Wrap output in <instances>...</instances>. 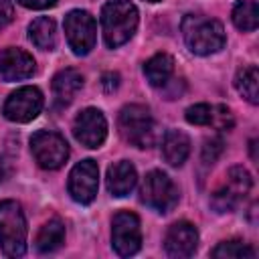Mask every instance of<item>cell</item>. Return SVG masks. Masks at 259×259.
Masks as SVG:
<instances>
[{"label":"cell","instance_id":"6da1fadb","mask_svg":"<svg viewBox=\"0 0 259 259\" xmlns=\"http://www.w3.org/2000/svg\"><path fill=\"white\" fill-rule=\"evenodd\" d=\"M138 28V8L130 0H109L101 8L103 40L109 49L125 45Z\"/></svg>","mask_w":259,"mask_h":259},{"label":"cell","instance_id":"7a4b0ae2","mask_svg":"<svg viewBox=\"0 0 259 259\" xmlns=\"http://www.w3.org/2000/svg\"><path fill=\"white\" fill-rule=\"evenodd\" d=\"M182 36L194 55L206 57L225 47V28L219 20L200 14H186L182 20Z\"/></svg>","mask_w":259,"mask_h":259},{"label":"cell","instance_id":"3957f363","mask_svg":"<svg viewBox=\"0 0 259 259\" xmlns=\"http://www.w3.org/2000/svg\"><path fill=\"white\" fill-rule=\"evenodd\" d=\"M26 219L16 200L0 202V249L6 257H20L26 251Z\"/></svg>","mask_w":259,"mask_h":259},{"label":"cell","instance_id":"277c9868","mask_svg":"<svg viewBox=\"0 0 259 259\" xmlns=\"http://www.w3.org/2000/svg\"><path fill=\"white\" fill-rule=\"evenodd\" d=\"M117 127L121 138L136 148H150L154 142V117L146 105L130 103L119 111Z\"/></svg>","mask_w":259,"mask_h":259},{"label":"cell","instance_id":"5b68a950","mask_svg":"<svg viewBox=\"0 0 259 259\" xmlns=\"http://www.w3.org/2000/svg\"><path fill=\"white\" fill-rule=\"evenodd\" d=\"M140 198L146 206L158 212H170L178 202V188L168 174L162 170H152L142 182Z\"/></svg>","mask_w":259,"mask_h":259},{"label":"cell","instance_id":"8992f818","mask_svg":"<svg viewBox=\"0 0 259 259\" xmlns=\"http://www.w3.org/2000/svg\"><path fill=\"white\" fill-rule=\"evenodd\" d=\"M30 152L40 168L57 170L69 158V144L61 134L51 130H40L30 138Z\"/></svg>","mask_w":259,"mask_h":259},{"label":"cell","instance_id":"52a82bcc","mask_svg":"<svg viewBox=\"0 0 259 259\" xmlns=\"http://www.w3.org/2000/svg\"><path fill=\"white\" fill-rule=\"evenodd\" d=\"M65 34L75 55L83 57L91 53V49L95 47V38H97L95 18L87 10H71L65 16Z\"/></svg>","mask_w":259,"mask_h":259},{"label":"cell","instance_id":"ba28073f","mask_svg":"<svg viewBox=\"0 0 259 259\" xmlns=\"http://www.w3.org/2000/svg\"><path fill=\"white\" fill-rule=\"evenodd\" d=\"M251 186H253L251 174L243 166H233L227 172V182L210 198L214 210L217 212H229V210H233L249 194Z\"/></svg>","mask_w":259,"mask_h":259},{"label":"cell","instance_id":"9c48e42d","mask_svg":"<svg viewBox=\"0 0 259 259\" xmlns=\"http://www.w3.org/2000/svg\"><path fill=\"white\" fill-rule=\"evenodd\" d=\"M111 245L117 255H136L142 247V229L138 214L130 210H119L111 221Z\"/></svg>","mask_w":259,"mask_h":259},{"label":"cell","instance_id":"30bf717a","mask_svg":"<svg viewBox=\"0 0 259 259\" xmlns=\"http://www.w3.org/2000/svg\"><path fill=\"white\" fill-rule=\"evenodd\" d=\"M42 109V93L36 87H20L12 91L4 103V117L16 123H28L32 121Z\"/></svg>","mask_w":259,"mask_h":259},{"label":"cell","instance_id":"8fae6325","mask_svg":"<svg viewBox=\"0 0 259 259\" xmlns=\"http://www.w3.org/2000/svg\"><path fill=\"white\" fill-rule=\"evenodd\" d=\"M99 168L95 160H83L73 166L69 174V194L79 204H89L97 196Z\"/></svg>","mask_w":259,"mask_h":259},{"label":"cell","instance_id":"7c38bea8","mask_svg":"<svg viewBox=\"0 0 259 259\" xmlns=\"http://www.w3.org/2000/svg\"><path fill=\"white\" fill-rule=\"evenodd\" d=\"M73 134L85 148H99L107 138V121L99 109L87 107L75 117Z\"/></svg>","mask_w":259,"mask_h":259},{"label":"cell","instance_id":"4fadbf2b","mask_svg":"<svg viewBox=\"0 0 259 259\" xmlns=\"http://www.w3.org/2000/svg\"><path fill=\"white\" fill-rule=\"evenodd\" d=\"M164 247L166 253L174 259H186L190 255H194L196 247H198V231L194 225H190L188 221H178L174 223L164 239Z\"/></svg>","mask_w":259,"mask_h":259},{"label":"cell","instance_id":"5bb4252c","mask_svg":"<svg viewBox=\"0 0 259 259\" xmlns=\"http://www.w3.org/2000/svg\"><path fill=\"white\" fill-rule=\"evenodd\" d=\"M34 73V59L22 49L6 47L0 51V75L4 81H22Z\"/></svg>","mask_w":259,"mask_h":259},{"label":"cell","instance_id":"9a60e30c","mask_svg":"<svg viewBox=\"0 0 259 259\" xmlns=\"http://www.w3.org/2000/svg\"><path fill=\"white\" fill-rule=\"evenodd\" d=\"M138 184V172L132 162L119 160L107 170V190L113 196H125L130 194Z\"/></svg>","mask_w":259,"mask_h":259},{"label":"cell","instance_id":"2e32d148","mask_svg":"<svg viewBox=\"0 0 259 259\" xmlns=\"http://www.w3.org/2000/svg\"><path fill=\"white\" fill-rule=\"evenodd\" d=\"M162 154L170 166H182L190 154V140L180 130H168L162 140Z\"/></svg>","mask_w":259,"mask_h":259},{"label":"cell","instance_id":"e0dca14e","mask_svg":"<svg viewBox=\"0 0 259 259\" xmlns=\"http://www.w3.org/2000/svg\"><path fill=\"white\" fill-rule=\"evenodd\" d=\"M83 87V75L77 69H63L53 77V93L61 103L73 101Z\"/></svg>","mask_w":259,"mask_h":259},{"label":"cell","instance_id":"ac0fdd59","mask_svg":"<svg viewBox=\"0 0 259 259\" xmlns=\"http://www.w3.org/2000/svg\"><path fill=\"white\" fill-rule=\"evenodd\" d=\"M172 73H174V59L166 53H158L144 63V75H146L148 83L154 87L166 85L168 79L172 77Z\"/></svg>","mask_w":259,"mask_h":259},{"label":"cell","instance_id":"d6986e66","mask_svg":"<svg viewBox=\"0 0 259 259\" xmlns=\"http://www.w3.org/2000/svg\"><path fill=\"white\" fill-rule=\"evenodd\" d=\"M28 36L30 40L42 49V51H53L57 47V26L55 20L49 16H38L28 24Z\"/></svg>","mask_w":259,"mask_h":259},{"label":"cell","instance_id":"ffe728a7","mask_svg":"<svg viewBox=\"0 0 259 259\" xmlns=\"http://www.w3.org/2000/svg\"><path fill=\"white\" fill-rule=\"evenodd\" d=\"M65 241V225L59 219H53L40 227L34 239V247L38 253H53Z\"/></svg>","mask_w":259,"mask_h":259},{"label":"cell","instance_id":"44dd1931","mask_svg":"<svg viewBox=\"0 0 259 259\" xmlns=\"http://www.w3.org/2000/svg\"><path fill=\"white\" fill-rule=\"evenodd\" d=\"M235 87L237 91L253 105L259 103V71L255 65L243 67L239 69L237 77H235Z\"/></svg>","mask_w":259,"mask_h":259},{"label":"cell","instance_id":"7402d4cb","mask_svg":"<svg viewBox=\"0 0 259 259\" xmlns=\"http://www.w3.org/2000/svg\"><path fill=\"white\" fill-rule=\"evenodd\" d=\"M233 22L239 30L251 32L257 28L259 22V8L255 0H239L233 8Z\"/></svg>","mask_w":259,"mask_h":259},{"label":"cell","instance_id":"603a6c76","mask_svg":"<svg viewBox=\"0 0 259 259\" xmlns=\"http://www.w3.org/2000/svg\"><path fill=\"white\" fill-rule=\"evenodd\" d=\"M210 255H212L214 259H253V257H255V251H253L247 243H243V241H239V239H233V241H223V243H219V245L210 251Z\"/></svg>","mask_w":259,"mask_h":259},{"label":"cell","instance_id":"cb8c5ba5","mask_svg":"<svg viewBox=\"0 0 259 259\" xmlns=\"http://www.w3.org/2000/svg\"><path fill=\"white\" fill-rule=\"evenodd\" d=\"M186 121L192 125H208L212 121V105L194 103L186 109Z\"/></svg>","mask_w":259,"mask_h":259},{"label":"cell","instance_id":"d4e9b609","mask_svg":"<svg viewBox=\"0 0 259 259\" xmlns=\"http://www.w3.org/2000/svg\"><path fill=\"white\" fill-rule=\"evenodd\" d=\"M221 152H223V140L221 138L206 140L204 146H202V160H204V164H212L221 156Z\"/></svg>","mask_w":259,"mask_h":259},{"label":"cell","instance_id":"484cf974","mask_svg":"<svg viewBox=\"0 0 259 259\" xmlns=\"http://www.w3.org/2000/svg\"><path fill=\"white\" fill-rule=\"evenodd\" d=\"M210 123H214L219 130H231L233 127V115L225 105L212 107V121Z\"/></svg>","mask_w":259,"mask_h":259},{"label":"cell","instance_id":"4316f807","mask_svg":"<svg viewBox=\"0 0 259 259\" xmlns=\"http://www.w3.org/2000/svg\"><path fill=\"white\" fill-rule=\"evenodd\" d=\"M14 18V0H0V30Z\"/></svg>","mask_w":259,"mask_h":259},{"label":"cell","instance_id":"83f0119b","mask_svg":"<svg viewBox=\"0 0 259 259\" xmlns=\"http://www.w3.org/2000/svg\"><path fill=\"white\" fill-rule=\"evenodd\" d=\"M59 0H18V4H22L24 8H32V10H45L55 6Z\"/></svg>","mask_w":259,"mask_h":259},{"label":"cell","instance_id":"f1b7e54d","mask_svg":"<svg viewBox=\"0 0 259 259\" xmlns=\"http://www.w3.org/2000/svg\"><path fill=\"white\" fill-rule=\"evenodd\" d=\"M101 85H103V89H105L107 93L115 91V89L119 87V75H117V73H105V75L101 77Z\"/></svg>","mask_w":259,"mask_h":259},{"label":"cell","instance_id":"f546056e","mask_svg":"<svg viewBox=\"0 0 259 259\" xmlns=\"http://www.w3.org/2000/svg\"><path fill=\"white\" fill-rule=\"evenodd\" d=\"M255 146H257V142H255V140H251V158H253V160H257V152H255Z\"/></svg>","mask_w":259,"mask_h":259},{"label":"cell","instance_id":"4dcf8cb0","mask_svg":"<svg viewBox=\"0 0 259 259\" xmlns=\"http://www.w3.org/2000/svg\"><path fill=\"white\" fill-rule=\"evenodd\" d=\"M146 2H160V0H146Z\"/></svg>","mask_w":259,"mask_h":259}]
</instances>
